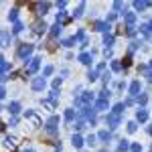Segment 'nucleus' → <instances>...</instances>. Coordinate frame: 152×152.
Segmentation results:
<instances>
[{
  "instance_id": "nucleus-31",
  "label": "nucleus",
  "mask_w": 152,
  "mask_h": 152,
  "mask_svg": "<svg viewBox=\"0 0 152 152\" xmlns=\"http://www.w3.org/2000/svg\"><path fill=\"white\" fill-rule=\"evenodd\" d=\"M83 8H85V2H79V6H77V10H75V16H81Z\"/></svg>"
},
{
  "instance_id": "nucleus-26",
  "label": "nucleus",
  "mask_w": 152,
  "mask_h": 152,
  "mask_svg": "<svg viewBox=\"0 0 152 152\" xmlns=\"http://www.w3.org/2000/svg\"><path fill=\"white\" fill-rule=\"evenodd\" d=\"M128 148H130V144L126 140H122V142H120V146H118V150H120V152H126Z\"/></svg>"
},
{
  "instance_id": "nucleus-6",
  "label": "nucleus",
  "mask_w": 152,
  "mask_h": 152,
  "mask_svg": "<svg viewBox=\"0 0 152 152\" xmlns=\"http://www.w3.org/2000/svg\"><path fill=\"white\" fill-rule=\"evenodd\" d=\"M45 85H47L45 77H37V79H33V89H35V91H41V89H45Z\"/></svg>"
},
{
  "instance_id": "nucleus-3",
  "label": "nucleus",
  "mask_w": 152,
  "mask_h": 152,
  "mask_svg": "<svg viewBox=\"0 0 152 152\" xmlns=\"http://www.w3.org/2000/svg\"><path fill=\"white\" fill-rule=\"evenodd\" d=\"M33 45H28V43H24V45H20V49H18V55H20V57L23 59H26L28 57V55H31V53H33Z\"/></svg>"
},
{
  "instance_id": "nucleus-1",
  "label": "nucleus",
  "mask_w": 152,
  "mask_h": 152,
  "mask_svg": "<svg viewBox=\"0 0 152 152\" xmlns=\"http://www.w3.org/2000/svg\"><path fill=\"white\" fill-rule=\"evenodd\" d=\"M91 102H94V94H89V91H83V94L75 99V104H77V105H89Z\"/></svg>"
},
{
  "instance_id": "nucleus-18",
  "label": "nucleus",
  "mask_w": 152,
  "mask_h": 152,
  "mask_svg": "<svg viewBox=\"0 0 152 152\" xmlns=\"http://www.w3.org/2000/svg\"><path fill=\"white\" fill-rule=\"evenodd\" d=\"M138 91H140V81H134L132 85H130V94H132V95H138Z\"/></svg>"
},
{
  "instance_id": "nucleus-12",
  "label": "nucleus",
  "mask_w": 152,
  "mask_h": 152,
  "mask_svg": "<svg viewBox=\"0 0 152 152\" xmlns=\"http://www.w3.org/2000/svg\"><path fill=\"white\" fill-rule=\"evenodd\" d=\"M94 26H95V31H99V33H107L110 31V24L107 23H94Z\"/></svg>"
},
{
  "instance_id": "nucleus-45",
  "label": "nucleus",
  "mask_w": 152,
  "mask_h": 152,
  "mask_svg": "<svg viewBox=\"0 0 152 152\" xmlns=\"http://www.w3.org/2000/svg\"><path fill=\"white\" fill-rule=\"evenodd\" d=\"M114 8H116V10H120V8H122V2H120V0H116V2H114Z\"/></svg>"
},
{
  "instance_id": "nucleus-33",
  "label": "nucleus",
  "mask_w": 152,
  "mask_h": 152,
  "mask_svg": "<svg viewBox=\"0 0 152 152\" xmlns=\"http://www.w3.org/2000/svg\"><path fill=\"white\" fill-rule=\"evenodd\" d=\"M73 118H75V112H73V110H67V112H65V120H67V122H71Z\"/></svg>"
},
{
  "instance_id": "nucleus-46",
  "label": "nucleus",
  "mask_w": 152,
  "mask_h": 152,
  "mask_svg": "<svg viewBox=\"0 0 152 152\" xmlns=\"http://www.w3.org/2000/svg\"><path fill=\"white\" fill-rule=\"evenodd\" d=\"M85 142H87V144H94V142H95V136H94V134H91V136H89V138H87V140H85Z\"/></svg>"
},
{
  "instance_id": "nucleus-42",
  "label": "nucleus",
  "mask_w": 152,
  "mask_h": 152,
  "mask_svg": "<svg viewBox=\"0 0 152 152\" xmlns=\"http://www.w3.org/2000/svg\"><path fill=\"white\" fill-rule=\"evenodd\" d=\"M75 128H77V130H83V128H85V122H83V120H79V122L75 124Z\"/></svg>"
},
{
  "instance_id": "nucleus-48",
  "label": "nucleus",
  "mask_w": 152,
  "mask_h": 152,
  "mask_svg": "<svg viewBox=\"0 0 152 152\" xmlns=\"http://www.w3.org/2000/svg\"><path fill=\"white\" fill-rule=\"evenodd\" d=\"M4 95H6V89H4V87H0V99H2Z\"/></svg>"
},
{
  "instance_id": "nucleus-24",
  "label": "nucleus",
  "mask_w": 152,
  "mask_h": 152,
  "mask_svg": "<svg viewBox=\"0 0 152 152\" xmlns=\"http://www.w3.org/2000/svg\"><path fill=\"white\" fill-rule=\"evenodd\" d=\"M75 43H77V39H75V37H69V39H65V41H63V45H65V47H73Z\"/></svg>"
},
{
  "instance_id": "nucleus-15",
  "label": "nucleus",
  "mask_w": 152,
  "mask_h": 152,
  "mask_svg": "<svg viewBox=\"0 0 152 152\" xmlns=\"http://www.w3.org/2000/svg\"><path fill=\"white\" fill-rule=\"evenodd\" d=\"M104 45L107 49L112 47V45H114V35H110V33H104Z\"/></svg>"
},
{
  "instance_id": "nucleus-20",
  "label": "nucleus",
  "mask_w": 152,
  "mask_h": 152,
  "mask_svg": "<svg viewBox=\"0 0 152 152\" xmlns=\"http://www.w3.org/2000/svg\"><path fill=\"white\" fill-rule=\"evenodd\" d=\"M8 69H10V63H6L4 59L0 57V73H6Z\"/></svg>"
},
{
  "instance_id": "nucleus-10",
  "label": "nucleus",
  "mask_w": 152,
  "mask_h": 152,
  "mask_svg": "<svg viewBox=\"0 0 152 152\" xmlns=\"http://www.w3.org/2000/svg\"><path fill=\"white\" fill-rule=\"evenodd\" d=\"M49 6H51L49 2H39V4H35V8H37V12H39V14H45V12L49 10Z\"/></svg>"
},
{
  "instance_id": "nucleus-13",
  "label": "nucleus",
  "mask_w": 152,
  "mask_h": 152,
  "mask_svg": "<svg viewBox=\"0 0 152 152\" xmlns=\"http://www.w3.org/2000/svg\"><path fill=\"white\" fill-rule=\"evenodd\" d=\"M8 112H10L12 116H16V114L20 112V104H18V102H12V104L8 105Z\"/></svg>"
},
{
  "instance_id": "nucleus-4",
  "label": "nucleus",
  "mask_w": 152,
  "mask_h": 152,
  "mask_svg": "<svg viewBox=\"0 0 152 152\" xmlns=\"http://www.w3.org/2000/svg\"><path fill=\"white\" fill-rule=\"evenodd\" d=\"M105 124H107L110 128H116L118 124H120V116H118V114H107V118H105Z\"/></svg>"
},
{
  "instance_id": "nucleus-44",
  "label": "nucleus",
  "mask_w": 152,
  "mask_h": 152,
  "mask_svg": "<svg viewBox=\"0 0 152 152\" xmlns=\"http://www.w3.org/2000/svg\"><path fill=\"white\" fill-rule=\"evenodd\" d=\"M6 79H8V75H6V73H0V83H4Z\"/></svg>"
},
{
  "instance_id": "nucleus-35",
  "label": "nucleus",
  "mask_w": 152,
  "mask_h": 152,
  "mask_svg": "<svg viewBox=\"0 0 152 152\" xmlns=\"http://www.w3.org/2000/svg\"><path fill=\"white\" fill-rule=\"evenodd\" d=\"M87 79H89V81H95V79H97V71H89V73H87Z\"/></svg>"
},
{
  "instance_id": "nucleus-28",
  "label": "nucleus",
  "mask_w": 152,
  "mask_h": 152,
  "mask_svg": "<svg viewBox=\"0 0 152 152\" xmlns=\"http://www.w3.org/2000/svg\"><path fill=\"white\" fill-rule=\"evenodd\" d=\"M136 97H138V104H140V105H144V104H146V102H148V95H146V94H138V95H136Z\"/></svg>"
},
{
  "instance_id": "nucleus-9",
  "label": "nucleus",
  "mask_w": 152,
  "mask_h": 152,
  "mask_svg": "<svg viewBox=\"0 0 152 152\" xmlns=\"http://www.w3.org/2000/svg\"><path fill=\"white\" fill-rule=\"evenodd\" d=\"M124 20H126L128 26H134V23H136V14H134V12H126V14H124Z\"/></svg>"
},
{
  "instance_id": "nucleus-38",
  "label": "nucleus",
  "mask_w": 152,
  "mask_h": 152,
  "mask_svg": "<svg viewBox=\"0 0 152 152\" xmlns=\"http://www.w3.org/2000/svg\"><path fill=\"white\" fill-rule=\"evenodd\" d=\"M128 150H132V152H140L142 148H140V144H130V148Z\"/></svg>"
},
{
  "instance_id": "nucleus-39",
  "label": "nucleus",
  "mask_w": 152,
  "mask_h": 152,
  "mask_svg": "<svg viewBox=\"0 0 152 152\" xmlns=\"http://www.w3.org/2000/svg\"><path fill=\"white\" fill-rule=\"evenodd\" d=\"M136 128H138V126H136V122H130V124H128V132H130V134H132V132H136Z\"/></svg>"
},
{
  "instance_id": "nucleus-19",
  "label": "nucleus",
  "mask_w": 152,
  "mask_h": 152,
  "mask_svg": "<svg viewBox=\"0 0 152 152\" xmlns=\"http://www.w3.org/2000/svg\"><path fill=\"white\" fill-rule=\"evenodd\" d=\"M26 118H28V120H31V122H33L35 126H41V120H39V118H37L33 112H26Z\"/></svg>"
},
{
  "instance_id": "nucleus-36",
  "label": "nucleus",
  "mask_w": 152,
  "mask_h": 152,
  "mask_svg": "<svg viewBox=\"0 0 152 152\" xmlns=\"http://www.w3.org/2000/svg\"><path fill=\"white\" fill-rule=\"evenodd\" d=\"M112 69L120 71V69H122V63H120V61H112Z\"/></svg>"
},
{
  "instance_id": "nucleus-47",
  "label": "nucleus",
  "mask_w": 152,
  "mask_h": 152,
  "mask_svg": "<svg viewBox=\"0 0 152 152\" xmlns=\"http://www.w3.org/2000/svg\"><path fill=\"white\" fill-rule=\"evenodd\" d=\"M105 69V63H99V65H97V69H95V71H104Z\"/></svg>"
},
{
  "instance_id": "nucleus-37",
  "label": "nucleus",
  "mask_w": 152,
  "mask_h": 152,
  "mask_svg": "<svg viewBox=\"0 0 152 152\" xmlns=\"http://www.w3.org/2000/svg\"><path fill=\"white\" fill-rule=\"evenodd\" d=\"M150 28H152L150 24H144V26H142V33H144L146 37H150Z\"/></svg>"
},
{
  "instance_id": "nucleus-30",
  "label": "nucleus",
  "mask_w": 152,
  "mask_h": 152,
  "mask_svg": "<svg viewBox=\"0 0 152 152\" xmlns=\"http://www.w3.org/2000/svg\"><path fill=\"white\" fill-rule=\"evenodd\" d=\"M97 138H99V140H107V138H110V132H107V130H102V132L97 134Z\"/></svg>"
},
{
  "instance_id": "nucleus-34",
  "label": "nucleus",
  "mask_w": 152,
  "mask_h": 152,
  "mask_svg": "<svg viewBox=\"0 0 152 152\" xmlns=\"http://www.w3.org/2000/svg\"><path fill=\"white\" fill-rule=\"evenodd\" d=\"M6 146H10V148H14V146H16V138H12V136H8V138H6Z\"/></svg>"
},
{
  "instance_id": "nucleus-50",
  "label": "nucleus",
  "mask_w": 152,
  "mask_h": 152,
  "mask_svg": "<svg viewBox=\"0 0 152 152\" xmlns=\"http://www.w3.org/2000/svg\"><path fill=\"white\" fill-rule=\"evenodd\" d=\"M24 152H35V150H31V148H26V150H24Z\"/></svg>"
},
{
  "instance_id": "nucleus-27",
  "label": "nucleus",
  "mask_w": 152,
  "mask_h": 152,
  "mask_svg": "<svg viewBox=\"0 0 152 152\" xmlns=\"http://www.w3.org/2000/svg\"><path fill=\"white\" fill-rule=\"evenodd\" d=\"M61 26H63V24H61V23H57L55 26H53V31H51V35H53V37H57L59 33H61Z\"/></svg>"
},
{
  "instance_id": "nucleus-2",
  "label": "nucleus",
  "mask_w": 152,
  "mask_h": 152,
  "mask_svg": "<svg viewBox=\"0 0 152 152\" xmlns=\"http://www.w3.org/2000/svg\"><path fill=\"white\" fill-rule=\"evenodd\" d=\"M39 65H41V59H39V57L31 59V63H28V67H26V73H28V75H33V73H37V69H39Z\"/></svg>"
},
{
  "instance_id": "nucleus-22",
  "label": "nucleus",
  "mask_w": 152,
  "mask_h": 152,
  "mask_svg": "<svg viewBox=\"0 0 152 152\" xmlns=\"http://www.w3.org/2000/svg\"><path fill=\"white\" fill-rule=\"evenodd\" d=\"M105 107H107V99H97L94 110H105Z\"/></svg>"
},
{
  "instance_id": "nucleus-7",
  "label": "nucleus",
  "mask_w": 152,
  "mask_h": 152,
  "mask_svg": "<svg viewBox=\"0 0 152 152\" xmlns=\"http://www.w3.org/2000/svg\"><path fill=\"white\" fill-rule=\"evenodd\" d=\"M45 28H47V24H45V20H35V23H33V31H35L37 35L45 33Z\"/></svg>"
},
{
  "instance_id": "nucleus-40",
  "label": "nucleus",
  "mask_w": 152,
  "mask_h": 152,
  "mask_svg": "<svg viewBox=\"0 0 152 152\" xmlns=\"http://www.w3.org/2000/svg\"><path fill=\"white\" fill-rule=\"evenodd\" d=\"M59 87H61V79H59V77H57V79H55V81H53V89H55V91H57Z\"/></svg>"
},
{
  "instance_id": "nucleus-43",
  "label": "nucleus",
  "mask_w": 152,
  "mask_h": 152,
  "mask_svg": "<svg viewBox=\"0 0 152 152\" xmlns=\"http://www.w3.org/2000/svg\"><path fill=\"white\" fill-rule=\"evenodd\" d=\"M130 63H132V57L128 55V57L124 59V67H130Z\"/></svg>"
},
{
  "instance_id": "nucleus-11",
  "label": "nucleus",
  "mask_w": 152,
  "mask_h": 152,
  "mask_svg": "<svg viewBox=\"0 0 152 152\" xmlns=\"http://www.w3.org/2000/svg\"><path fill=\"white\" fill-rule=\"evenodd\" d=\"M150 6V2H144V0H134V8L136 10H144V8H148Z\"/></svg>"
},
{
  "instance_id": "nucleus-5",
  "label": "nucleus",
  "mask_w": 152,
  "mask_h": 152,
  "mask_svg": "<svg viewBox=\"0 0 152 152\" xmlns=\"http://www.w3.org/2000/svg\"><path fill=\"white\" fill-rule=\"evenodd\" d=\"M8 43H10V33L8 31H0V49L8 47Z\"/></svg>"
},
{
  "instance_id": "nucleus-8",
  "label": "nucleus",
  "mask_w": 152,
  "mask_h": 152,
  "mask_svg": "<svg viewBox=\"0 0 152 152\" xmlns=\"http://www.w3.org/2000/svg\"><path fill=\"white\" fill-rule=\"evenodd\" d=\"M57 124H59V118L53 116V118L47 122V130H49V132H55V130H57Z\"/></svg>"
},
{
  "instance_id": "nucleus-14",
  "label": "nucleus",
  "mask_w": 152,
  "mask_h": 152,
  "mask_svg": "<svg viewBox=\"0 0 152 152\" xmlns=\"http://www.w3.org/2000/svg\"><path fill=\"white\" fill-rule=\"evenodd\" d=\"M71 142H73V146H75V148H81V146H83V138L79 136V134H73Z\"/></svg>"
},
{
  "instance_id": "nucleus-29",
  "label": "nucleus",
  "mask_w": 152,
  "mask_h": 152,
  "mask_svg": "<svg viewBox=\"0 0 152 152\" xmlns=\"http://www.w3.org/2000/svg\"><path fill=\"white\" fill-rule=\"evenodd\" d=\"M23 28H24L23 23H14V28H12V33H14V35H18V33H20Z\"/></svg>"
},
{
  "instance_id": "nucleus-32",
  "label": "nucleus",
  "mask_w": 152,
  "mask_h": 152,
  "mask_svg": "<svg viewBox=\"0 0 152 152\" xmlns=\"http://www.w3.org/2000/svg\"><path fill=\"white\" fill-rule=\"evenodd\" d=\"M43 105H45V107H49V110H53V107H55V99H45V102H43Z\"/></svg>"
},
{
  "instance_id": "nucleus-21",
  "label": "nucleus",
  "mask_w": 152,
  "mask_h": 152,
  "mask_svg": "<svg viewBox=\"0 0 152 152\" xmlns=\"http://www.w3.org/2000/svg\"><path fill=\"white\" fill-rule=\"evenodd\" d=\"M8 20H12V23H18V10H16V8L8 12Z\"/></svg>"
},
{
  "instance_id": "nucleus-16",
  "label": "nucleus",
  "mask_w": 152,
  "mask_h": 152,
  "mask_svg": "<svg viewBox=\"0 0 152 152\" xmlns=\"http://www.w3.org/2000/svg\"><path fill=\"white\" fill-rule=\"evenodd\" d=\"M136 120H138V122H146V120H148V112H146V110H138V112H136Z\"/></svg>"
},
{
  "instance_id": "nucleus-17",
  "label": "nucleus",
  "mask_w": 152,
  "mask_h": 152,
  "mask_svg": "<svg viewBox=\"0 0 152 152\" xmlns=\"http://www.w3.org/2000/svg\"><path fill=\"white\" fill-rule=\"evenodd\" d=\"M79 61H81L83 65H91V55L89 53H81L79 55Z\"/></svg>"
},
{
  "instance_id": "nucleus-25",
  "label": "nucleus",
  "mask_w": 152,
  "mask_h": 152,
  "mask_svg": "<svg viewBox=\"0 0 152 152\" xmlns=\"http://www.w3.org/2000/svg\"><path fill=\"white\" fill-rule=\"evenodd\" d=\"M124 110H126V104H118L116 107H114V112H112V114H118V116H120Z\"/></svg>"
},
{
  "instance_id": "nucleus-49",
  "label": "nucleus",
  "mask_w": 152,
  "mask_h": 152,
  "mask_svg": "<svg viewBox=\"0 0 152 152\" xmlns=\"http://www.w3.org/2000/svg\"><path fill=\"white\" fill-rule=\"evenodd\" d=\"M2 130H4V124H2V122H0V132H2Z\"/></svg>"
},
{
  "instance_id": "nucleus-41",
  "label": "nucleus",
  "mask_w": 152,
  "mask_h": 152,
  "mask_svg": "<svg viewBox=\"0 0 152 152\" xmlns=\"http://www.w3.org/2000/svg\"><path fill=\"white\" fill-rule=\"evenodd\" d=\"M51 73H53V67H51V65H49V67H45V71H43V75L47 77V75H51Z\"/></svg>"
},
{
  "instance_id": "nucleus-23",
  "label": "nucleus",
  "mask_w": 152,
  "mask_h": 152,
  "mask_svg": "<svg viewBox=\"0 0 152 152\" xmlns=\"http://www.w3.org/2000/svg\"><path fill=\"white\" fill-rule=\"evenodd\" d=\"M140 71L144 73V77H146V79L150 81V65H142V67H140Z\"/></svg>"
}]
</instances>
